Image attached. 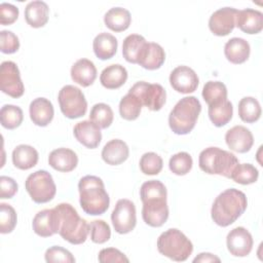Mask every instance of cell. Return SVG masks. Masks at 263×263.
Masks as SVG:
<instances>
[{
  "label": "cell",
  "mask_w": 263,
  "mask_h": 263,
  "mask_svg": "<svg viewBox=\"0 0 263 263\" xmlns=\"http://www.w3.org/2000/svg\"><path fill=\"white\" fill-rule=\"evenodd\" d=\"M172 87L181 93H190L196 90L199 79L195 71L187 66H178L170 75Z\"/></svg>",
  "instance_id": "obj_15"
},
{
  "label": "cell",
  "mask_w": 263,
  "mask_h": 263,
  "mask_svg": "<svg viewBox=\"0 0 263 263\" xmlns=\"http://www.w3.org/2000/svg\"><path fill=\"white\" fill-rule=\"evenodd\" d=\"M259 172L251 163H237L233 168L230 179L241 185H250L258 180Z\"/></svg>",
  "instance_id": "obj_36"
},
{
  "label": "cell",
  "mask_w": 263,
  "mask_h": 263,
  "mask_svg": "<svg viewBox=\"0 0 263 263\" xmlns=\"http://www.w3.org/2000/svg\"><path fill=\"white\" fill-rule=\"evenodd\" d=\"M17 192V183L10 177H0V198H11Z\"/></svg>",
  "instance_id": "obj_48"
},
{
  "label": "cell",
  "mask_w": 263,
  "mask_h": 263,
  "mask_svg": "<svg viewBox=\"0 0 263 263\" xmlns=\"http://www.w3.org/2000/svg\"><path fill=\"white\" fill-rule=\"evenodd\" d=\"M142 218L151 227L162 226L168 218L166 198H152L143 201Z\"/></svg>",
  "instance_id": "obj_12"
},
{
  "label": "cell",
  "mask_w": 263,
  "mask_h": 263,
  "mask_svg": "<svg viewBox=\"0 0 263 263\" xmlns=\"http://www.w3.org/2000/svg\"><path fill=\"white\" fill-rule=\"evenodd\" d=\"M98 259L101 263H114V262H129L128 258L119 250L115 248H107L100 251Z\"/></svg>",
  "instance_id": "obj_46"
},
{
  "label": "cell",
  "mask_w": 263,
  "mask_h": 263,
  "mask_svg": "<svg viewBox=\"0 0 263 263\" xmlns=\"http://www.w3.org/2000/svg\"><path fill=\"white\" fill-rule=\"evenodd\" d=\"M48 163L58 172L69 173L77 166L78 157L77 154L69 148H58L49 153Z\"/></svg>",
  "instance_id": "obj_20"
},
{
  "label": "cell",
  "mask_w": 263,
  "mask_h": 263,
  "mask_svg": "<svg viewBox=\"0 0 263 263\" xmlns=\"http://www.w3.org/2000/svg\"><path fill=\"white\" fill-rule=\"evenodd\" d=\"M233 107L230 101L225 100L216 105L209 106V117L215 126L226 125L232 118Z\"/></svg>",
  "instance_id": "obj_33"
},
{
  "label": "cell",
  "mask_w": 263,
  "mask_h": 263,
  "mask_svg": "<svg viewBox=\"0 0 263 263\" xmlns=\"http://www.w3.org/2000/svg\"><path fill=\"white\" fill-rule=\"evenodd\" d=\"M73 134L80 144L89 149L97 148L102 140L101 128L91 120H83L76 123Z\"/></svg>",
  "instance_id": "obj_18"
},
{
  "label": "cell",
  "mask_w": 263,
  "mask_h": 263,
  "mask_svg": "<svg viewBox=\"0 0 263 263\" xmlns=\"http://www.w3.org/2000/svg\"><path fill=\"white\" fill-rule=\"evenodd\" d=\"M237 9L233 7H222L212 13L209 20V28L216 36H226L235 27Z\"/></svg>",
  "instance_id": "obj_14"
},
{
  "label": "cell",
  "mask_w": 263,
  "mask_h": 263,
  "mask_svg": "<svg viewBox=\"0 0 263 263\" xmlns=\"http://www.w3.org/2000/svg\"><path fill=\"white\" fill-rule=\"evenodd\" d=\"M113 111L105 103H98L92 106L89 114V120L95 122L100 128H107L113 122Z\"/></svg>",
  "instance_id": "obj_38"
},
{
  "label": "cell",
  "mask_w": 263,
  "mask_h": 263,
  "mask_svg": "<svg viewBox=\"0 0 263 263\" xmlns=\"http://www.w3.org/2000/svg\"><path fill=\"white\" fill-rule=\"evenodd\" d=\"M129 93L138 97L143 106L151 111H159L165 103V89L158 83L138 81L128 90Z\"/></svg>",
  "instance_id": "obj_9"
},
{
  "label": "cell",
  "mask_w": 263,
  "mask_h": 263,
  "mask_svg": "<svg viewBox=\"0 0 263 263\" xmlns=\"http://www.w3.org/2000/svg\"><path fill=\"white\" fill-rule=\"evenodd\" d=\"M165 61L164 49L154 42H147L139 57L138 64L147 70L159 69Z\"/></svg>",
  "instance_id": "obj_22"
},
{
  "label": "cell",
  "mask_w": 263,
  "mask_h": 263,
  "mask_svg": "<svg viewBox=\"0 0 263 263\" xmlns=\"http://www.w3.org/2000/svg\"><path fill=\"white\" fill-rule=\"evenodd\" d=\"M202 98L209 106L227 100L226 85L221 81H208L202 88Z\"/></svg>",
  "instance_id": "obj_34"
},
{
  "label": "cell",
  "mask_w": 263,
  "mask_h": 263,
  "mask_svg": "<svg viewBox=\"0 0 263 263\" xmlns=\"http://www.w3.org/2000/svg\"><path fill=\"white\" fill-rule=\"evenodd\" d=\"M247 206V196L242 191L235 188L226 189L214 200L211 216L217 225L227 227L245 213Z\"/></svg>",
  "instance_id": "obj_1"
},
{
  "label": "cell",
  "mask_w": 263,
  "mask_h": 263,
  "mask_svg": "<svg viewBox=\"0 0 263 263\" xmlns=\"http://www.w3.org/2000/svg\"><path fill=\"white\" fill-rule=\"evenodd\" d=\"M235 26L247 34H258L263 29V13L252 8L237 10Z\"/></svg>",
  "instance_id": "obj_19"
},
{
  "label": "cell",
  "mask_w": 263,
  "mask_h": 263,
  "mask_svg": "<svg viewBox=\"0 0 263 263\" xmlns=\"http://www.w3.org/2000/svg\"><path fill=\"white\" fill-rule=\"evenodd\" d=\"M34 232L41 237H49L59 232V223L55 209H46L38 212L32 222Z\"/></svg>",
  "instance_id": "obj_17"
},
{
  "label": "cell",
  "mask_w": 263,
  "mask_h": 263,
  "mask_svg": "<svg viewBox=\"0 0 263 263\" xmlns=\"http://www.w3.org/2000/svg\"><path fill=\"white\" fill-rule=\"evenodd\" d=\"M193 160L189 153L179 152L173 155L168 161V167L171 172L177 176H184L188 174L192 168Z\"/></svg>",
  "instance_id": "obj_39"
},
{
  "label": "cell",
  "mask_w": 263,
  "mask_h": 263,
  "mask_svg": "<svg viewBox=\"0 0 263 263\" xmlns=\"http://www.w3.org/2000/svg\"><path fill=\"white\" fill-rule=\"evenodd\" d=\"M226 245L231 255L246 257L251 253L254 240L250 231L245 227H235L227 234Z\"/></svg>",
  "instance_id": "obj_13"
},
{
  "label": "cell",
  "mask_w": 263,
  "mask_h": 263,
  "mask_svg": "<svg viewBox=\"0 0 263 263\" xmlns=\"http://www.w3.org/2000/svg\"><path fill=\"white\" fill-rule=\"evenodd\" d=\"M59 234L72 245L83 243L89 233L88 223L82 219L70 203H60L55 208Z\"/></svg>",
  "instance_id": "obj_3"
},
{
  "label": "cell",
  "mask_w": 263,
  "mask_h": 263,
  "mask_svg": "<svg viewBox=\"0 0 263 263\" xmlns=\"http://www.w3.org/2000/svg\"><path fill=\"white\" fill-rule=\"evenodd\" d=\"M18 8L10 3H1L0 5V23L3 26L13 24L18 17Z\"/></svg>",
  "instance_id": "obj_47"
},
{
  "label": "cell",
  "mask_w": 263,
  "mask_h": 263,
  "mask_svg": "<svg viewBox=\"0 0 263 263\" xmlns=\"http://www.w3.org/2000/svg\"><path fill=\"white\" fill-rule=\"evenodd\" d=\"M260 103L253 97H245L238 103V116L247 123L256 122L261 116Z\"/></svg>",
  "instance_id": "obj_32"
},
{
  "label": "cell",
  "mask_w": 263,
  "mask_h": 263,
  "mask_svg": "<svg viewBox=\"0 0 263 263\" xmlns=\"http://www.w3.org/2000/svg\"><path fill=\"white\" fill-rule=\"evenodd\" d=\"M129 155V149L126 143L119 139H114L106 143L102 150L103 160L110 165H118L124 162Z\"/></svg>",
  "instance_id": "obj_24"
},
{
  "label": "cell",
  "mask_w": 263,
  "mask_h": 263,
  "mask_svg": "<svg viewBox=\"0 0 263 263\" xmlns=\"http://www.w3.org/2000/svg\"><path fill=\"white\" fill-rule=\"evenodd\" d=\"M142 202L152 198H166L167 192L164 184L158 180H150L142 184L140 189Z\"/></svg>",
  "instance_id": "obj_40"
},
{
  "label": "cell",
  "mask_w": 263,
  "mask_h": 263,
  "mask_svg": "<svg viewBox=\"0 0 263 263\" xmlns=\"http://www.w3.org/2000/svg\"><path fill=\"white\" fill-rule=\"evenodd\" d=\"M17 221L14 209L7 203L0 204V232L3 234L10 233L15 228Z\"/></svg>",
  "instance_id": "obj_42"
},
{
  "label": "cell",
  "mask_w": 263,
  "mask_h": 263,
  "mask_svg": "<svg viewBox=\"0 0 263 263\" xmlns=\"http://www.w3.org/2000/svg\"><path fill=\"white\" fill-rule=\"evenodd\" d=\"M104 23L110 30L114 32H122L129 27L132 23V15L125 8L113 7L105 13Z\"/></svg>",
  "instance_id": "obj_30"
},
{
  "label": "cell",
  "mask_w": 263,
  "mask_h": 263,
  "mask_svg": "<svg viewBox=\"0 0 263 263\" xmlns=\"http://www.w3.org/2000/svg\"><path fill=\"white\" fill-rule=\"evenodd\" d=\"M29 113L34 124L38 126H46L51 122L54 110L49 100L45 98H37L31 102Z\"/></svg>",
  "instance_id": "obj_21"
},
{
  "label": "cell",
  "mask_w": 263,
  "mask_h": 263,
  "mask_svg": "<svg viewBox=\"0 0 263 263\" xmlns=\"http://www.w3.org/2000/svg\"><path fill=\"white\" fill-rule=\"evenodd\" d=\"M25 187L32 200L36 203H46L50 201L57 193L52 176L44 170H39L29 175Z\"/></svg>",
  "instance_id": "obj_7"
},
{
  "label": "cell",
  "mask_w": 263,
  "mask_h": 263,
  "mask_svg": "<svg viewBox=\"0 0 263 263\" xmlns=\"http://www.w3.org/2000/svg\"><path fill=\"white\" fill-rule=\"evenodd\" d=\"M39 159L37 150L30 145H18L12 151V163L15 167L26 171L34 167Z\"/></svg>",
  "instance_id": "obj_29"
},
{
  "label": "cell",
  "mask_w": 263,
  "mask_h": 263,
  "mask_svg": "<svg viewBox=\"0 0 263 263\" xmlns=\"http://www.w3.org/2000/svg\"><path fill=\"white\" fill-rule=\"evenodd\" d=\"M49 8L44 1H31L25 8V20L33 28H41L48 22Z\"/></svg>",
  "instance_id": "obj_26"
},
{
  "label": "cell",
  "mask_w": 263,
  "mask_h": 263,
  "mask_svg": "<svg viewBox=\"0 0 263 263\" xmlns=\"http://www.w3.org/2000/svg\"><path fill=\"white\" fill-rule=\"evenodd\" d=\"M0 46L3 53H14L20 48L18 37L11 31L2 30L0 32Z\"/></svg>",
  "instance_id": "obj_45"
},
{
  "label": "cell",
  "mask_w": 263,
  "mask_h": 263,
  "mask_svg": "<svg viewBox=\"0 0 263 263\" xmlns=\"http://www.w3.org/2000/svg\"><path fill=\"white\" fill-rule=\"evenodd\" d=\"M251 52L250 44L247 40L239 37H233L229 39L224 46V54L226 59L232 64L245 63Z\"/></svg>",
  "instance_id": "obj_25"
},
{
  "label": "cell",
  "mask_w": 263,
  "mask_h": 263,
  "mask_svg": "<svg viewBox=\"0 0 263 263\" xmlns=\"http://www.w3.org/2000/svg\"><path fill=\"white\" fill-rule=\"evenodd\" d=\"M111 221L115 231L119 234H126L134 230L137 224L136 206L129 199H119L111 214Z\"/></svg>",
  "instance_id": "obj_10"
},
{
  "label": "cell",
  "mask_w": 263,
  "mask_h": 263,
  "mask_svg": "<svg viewBox=\"0 0 263 263\" xmlns=\"http://www.w3.org/2000/svg\"><path fill=\"white\" fill-rule=\"evenodd\" d=\"M201 104L197 98L185 97L173 108L168 115V125L176 135H187L195 126Z\"/></svg>",
  "instance_id": "obj_4"
},
{
  "label": "cell",
  "mask_w": 263,
  "mask_h": 263,
  "mask_svg": "<svg viewBox=\"0 0 263 263\" xmlns=\"http://www.w3.org/2000/svg\"><path fill=\"white\" fill-rule=\"evenodd\" d=\"M80 206L90 216L104 214L110 204V198L105 190L104 182L97 176H84L78 183Z\"/></svg>",
  "instance_id": "obj_2"
},
{
  "label": "cell",
  "mask_w": 263,
  "mask_h": 263,
  "mask_svg": "<svg viewBox=\"0 0 263 263\" xmlns=\"http://www.w3.org/2000/svg\"><path fill=\"white\" fill-rule=\"evenodd\" d=\"M0 88L11 98L17 99L25 92V86L21 79L20 70L15 63L5 61L0 67Z\"/></svg>",
  "instance_id": "obj_11"
},
{
  "label": "cell",
  "mask_w": 263,
  "mask_h": 263,
  "mask_svg": "<svg viewBox=\"0 0 263 263\" xmlns=\"http://www.w3.org/2000/svg\"><path fill=\"white\" fill-rule=\"evenodd\" d=\"M90 239L95 243H104L111 237L110 226L104 220H95L89 225Z\"/></svg>",
  "instance_id": "obj_43"
},
{
  "label": "cell",
  "mask_w": 263,
  "mask_h": 263,
  "mask_svg": "<svg viewBox=\"0 0 263 263\" xmlns=\"http://www.w3.org/2000/svg\"><path fill=\"white\" fill-rule=\"evenodd\" d=\"M24 119L23 110L14 105H4L0 110V121L3 127L14 129L21 125Z\"/></svg>",
  "instance_id": "obj_37"
},
{
  "label": "cell",
  "mask_w": 263,
  "mask_h": 263,
  "mask_svg": "<svg viewBox=\"0 0 263 263\" xmlns=\"http://www.w3.org/2000/svg\"><path fill=\"white\" fill-rule=\"evenodd\" d=\"M239 163L237 157L219 147H209L202 150L198 157V164L202 172L209 175H220L230 178V175Z\"/></svg>",
  "instance_id": "obj_5"
},
{
  "label": "cell",
  "mask_w": 263,
  "mask_h": 263,
  "mask_svg": "<svg viewBox=\"0 0 263 263\" xmlns=\"http://www.w3.org/2000/svg\"><path fill=\"white\" fill-rule=\"evenodd\" d=\"M45 261L48 263H74L75 258L73 255L66 249L60 247V246H52L49 249L46 250L44 255Z\"/></svg>",
  "instance_id": "obj_44"
},
{
  "label": "cell",
  "mask_w": 263,
  "mask_h": 263,
  "mask_svg": "<svg viewBox=\"0 0 263 263\" xmlns=\"http://www.w3.org/2000/svg\"><path fill=\"white\" fill-rule=\"evenodd\" d=\"M126 79L127 71L123 66L119 64H113L106 67L100 75V81L102 85L108 89L119 88L125 83Z\"/></svg>",
  "instance_id": "obj_28"
},
{
  "label": "cell",
  "mask_w": 263,
  "mask_h": 263,
  "mask_svg": "<svg viewBox=\"0 0 263 263\" xmlns=\"http://www.w3.org/2000/svg\"><path fill=\"white\" fill-rule=\"evenodd\" d=\"M58 100L62 113L70 119L79 118L86 113V99L82 90L74 85L63 86L59 91Z\"/></svg>",
  "instance_id": "obj_8"
},
{
  "label": "cell",
  "mask_w": 263,
  "mask_h": 263,
  "mask_svg": "<svg viewBox=\"0 0 263 263\" xmlns=\"http://www.w3.org/2000/svg\"><path fill=\"white\" fill-rule=\"evenodd\" d=\"M158 252L178 262L186 261L193 252V245L179 229L170 228L162 232L157 239Z\"/></svg>",
  "instance_id": "obj_6"
},
{
  "label": "cell",
  "mask_w": 263,
  "mask_h": 263,
  "mask_svg": "<svg viewBox=\"0 0 263 263\" xmlns=\"http://www.w3.org/2000/svg\"><path fill=\"white\" fill-rule=\"evenodd\" d=\"M227 146L238 153H246L251 150L254 144L253 134L243 125H235L225 134Z\"/></svg>",
  "instance_id": "obj_16"
},
{
  "label": "cell",
  "mask_w": 263,
  "mask_h": 263,
  "mask_svg": "<svg viewBox=\"0 0 263 263\" xmlns=\"http://www.w3.org/2000/svg\"><path fill=\"white\" fill-rule=\"evenodd\" d=\"M142 103L138 97L127 92L119 103V114L125 120H135L142 110Z\"/></svg>",
  "instance_id": "obj_35"
},
{
  "label": "cell",
  "mask_w": 263,
  "mask_h": 263,
  "mask_svg": "<svg viewBox=\"0 0 263 263\" xmlns=\"http://www.w3.org/2000/svg\"><path fill=\"white\" fill-rule=\"evenodd\" d=\"M147 43L146 39L139 34H130L123 40L122 54L123 58L132 64H138L139 57Z\"/></svg>",
  "instance_id": "obj_31"
},
{
  "label": "cell",
  "mask_w": 263,
  "mask_h": 263,
  "mask_svg": "<svg viewBox=\"0 0 263 263\" xmlns=\"http://www.w3.org/2000/svg\"><path fill=\"white\" fill-rule=\"evenodd\" d=\"M71 78L79 85L87 87L91 85L97 78V68L90 60L80 59L76 61L71 68Z\"/></svg>",
  "instance_id": "obj_23"
},
{
  "label": "cell",
  "mask_w": 263,
  "mask_h": 263,
  "mask_svg": "<svg viewBox=\"0 0 263 263\" xmlns=\"http://www.w3.org/2000/svg\"><path fill=\"white\" fill-rule=\"evenodd\" d=\"M118 42L115 36L110 33H100L92 42L93 52L100 60H109L113 58L117 51Z\"/></svg>",
  "instance_id": "obj_27"
},
{
  "label": "cell",
  "mask_w": 263,
  "mask_h": 263,
  "mask_svg": "<svg viewBox=\"0 0 263 263\" xmlns=\"http://www.w3.org/2000/svg\"><path fill=\"white\" fill-rule=\"evenodd\" d=\"M220 258L211 254V253H200L198 254V256H196L194 259H193V262L196 263V262H220Z\"/></svg>",
  "instance_id": "obj_49"
},
{
  "label": "cell",
  "mask_w": 263,
  "mask_h": 263,
  "mask_svg": "<svg viewBox=\"0 0 263 263\" xmlns=\"http://www.w3.org/2000/svg\"><path fill=\"white\" fill-rule=\"evenodd\" d=\"M139 164H140V170L142 171L143 174L148 176H153L161 172L163 161L158 154L154 152H147L142 155Z\"/></svg>",
  "instance_id": "obj_41"
}]
</instances>
